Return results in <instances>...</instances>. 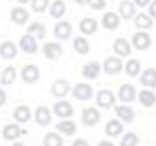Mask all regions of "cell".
I'll list each match as a JSON object with an SVG mask.
<instances>
[{
  "label": "cell",
  "mask_w": 156,
  "mask_h": 146,
  "mask_svg": "<svg viewBox=\"0 0 156 146\" xmlns=\"http://www.w3.org/2000/svg\"><path fill=\"white\" fill-rule=\"evenodd\" d=\"M42 52L46 59L51 61H56L61 57L63 53L62 46L59 42L56 41H48L45 42L42 46Z\"/></svg>",
  "instance_id": "6da1fadb"
},
{
  "label": "cell",
  "mask_w": 156,
  "mask_h": 146,
  "mask_svg": "<svg viewBox=\"0 0 156 146\" xmlns=\"http://www.w3.org/2000/svg\"><path fill=\"white\" fill-rule=\"evenodd\" d=\"M73 97L78 101L90 100L94 95L93 87L88 83H78L73 87L72 90Z\"/></svg>",
  "instance_id": "7a4b0ae2"
},
{
  "label": "cell",
  "mask_w": 156,
  "mask_h": 146,
  "mask_svg": "<svg viewBox=\"0 0 156 146\" xmlns=\"http://www.w3.org/2000/svg\"><path fill=\"white\" fill-rule=\"evenodd\" d=\"M82 124L86 127H95L101 121V112L96 107L89 106L82 110Z\"/></svg>",
  "instance_id": "3957f363"
},
{
  "label": "cell",
  "mask_w": 156,
  "mask_h": 146,
  "mask_svg": "<svg viewBox=\"0 0 156 146\" xmlns=\"http://www.w3.org/2000/svg\"><path fill=\"white\" fill-rule=\"evenodd\" d=\"M20 78L23 83L28 85H33L37 83L40 78V69L34 63H27L23 66L20 71Z\"/></svg>",
  "instance_id": "277c9868"
},
{
  "label": "cell",
  "mask_w": 156,
  "mask_h": 146,
  "mask_svg": "<svg viewBox=\"0 0 156 146\" xmlns=\"http://www.w3.org/2000/svg\"><path fill=\"white\" fill-rule=\"evenodd\" d=\"M116 96L109 89H101L97 92L96 104L101 109H108L115 105Z\"/></svg>",
  "instance_id": "5b68a950"
},
{
  "label": "cell",
  "mask_w": 156,
  "mask_h": 146,
  "mask_svg": "<svg viewBox=\"0 0 156 146\" xmlns=\"http://www.w3.org/2000/svg\"><path fill=\"white\" fill-rule=\"evenodd\" d=\"M53 113L59 119H69L75 113V109L69 101L60 99L53 105Z\"/></svg>",
  "instance_id": "8992f818"
},
{
  "label": "cell",
  "mask_w": 156,
  "mask_h": 146,
  "mask_svg": "<svg viewBox=\"0 0 156 146\" xmlns=\"http://www.w3.org/2000/svg\"><path fill=\"white\" fill-rule=\"evenodd\" d=\"M102 68L104 73L107 75H119L123 69V62L117 56H108L103 61Z\"/></svg>",
  "instance_id": "52a82bcc"
},
{
  "label": "cell",
  "mask_w": 156,
  "mask_h": 146,
  "mask_svg": "<svg viewBox=\"0 0 156 146\" xmlns=\"http://www.w3.org/2000/svg\"><path fill=\"white\" fill-rule=\"evenodd\" d=\"M72 90L70 84L66 79H57L51 85L50 92L56 98H64L69 95V93Z\"/></svg>",
  "instance_id": "ba28073f"
},
{
  "label": "cell",
  "mask_w": 156,
  "mask_h": 146,
  "mask_svg": "<svg viewBox=\"0 0 156 146\" xmlns=\"http://www.w3.org/2000/svg\"><path fill=\"white\" fill-rule=\"evenodd\" d=\"M35 123L40 127H47L52 122L51 110L46 105H39L34 112Z\"/></svg>",
  "instance_id": "9c48e42d"
},
{
  "label": "cell",
  "mask_w": 156,
  "mask_h": 146,
  "mask_svg": "<svg viewBox=\"0 0 156 146\" xmlns=\"http://www.w3.org/2000/svg\"><path fill=\"white\" fill-rule=\"evenodd\" d=\"M19 45H20V50L27 54L36 53L38 51V47H39V45H38V40L33 35L28 34V33L23 35V36L20 37Z\"/></svg>",
  "instance_id": "30bf717a"
},
{
  "label": "cell",
  "mask_w": 156,
  "mask_h": 146,
  "mask_svg": "<svg viewBox=\"0 0 156 146\" xmlns=\"http://www.w3.org/2000/svg\"><path fill=\"white\" fill-rule=\"evenodd\" d=\"M114 113L120 122L126 123V124H131L136 119V112L133 107L125 105V104L114 106Z\"/></svg>",
  "instance_id": "8fae6325"
},
{
  "label": "cell",
  "mask_w": 156,
  "mask_h": 146,
  "mask_svg": "<svg viewBox=\"0 0 156 146\" xmlns=\"http://www.w3.org/2000/svg\"><path fill=\"white\" fill-rule=\"evenodd\" d=\"M53 34L56 39L66 41L69 39L73 34V26L67 20H59L54 25Z\"/></svg>",
  "instance_id": "7c38bea8"
},
{
  "label": "cell",
  "mask_w": 156,
  "mask_h": 146,
  "mask_svg": "<svg viewBox=\"0 0 156 146\" xmlns=\"http://www.w3.org/2000/svg\"><path fill=\"white\" fill-rule=\"evenodd\" d=\"M151 44H152V40L148 33H145V32H137V33H135L132 36V45L139 51L147 50L151 46Z\"/></svg>",
  "instance_id": "4fadbf2b"
},
{
  "label": "cell",
  "mask_w": 156,
  "mask_h": 146,
  "mask_svg": "<svg viewBox=\"0 0 156 146\" xmlns=\"http://www.w3.org/2000/svg\"><path fill=\"white\" fill-rule=\"evenodd\" d=\"M117 98L123 103H131L137 98V90L129 83H125L117 91Z\"/></svg>",
  "instance_id": "5bb4252c"
},
{
  "label": "cell",
  "mask_w": 156,
  "mask_h": 146,
  "mask_svg": "<svg viewBox=\"0 0 156 146\" xmlns=\"http://www.w3.org/2000/svg\"><path fill=\"white\" fill-rule=\"evenodd\" d=\"M101 72V65L99 61L92 60L85 63L82 68V76L87 80H95L99 77Z\"/></svg>",
  "instance_id": "9a60e30c"
},
{
  "label": "cell",
  "mask_w": 156,
  "mask_h": 146,
  "mask_svg": "<svg viewBox=\"0 0 156 146\" xmlns=\"http://www.w3.org/2000/svg\"><path fill=\"white\" fill-rule=\"evenodd\" d=\"M112 49L117 56L126 57L132 53V45L126 38L119 37L114 40Z\"/></svg>",
  "instance_id": "2e32d148"
},
{
  "label": "cell",
  "mask_w": 156,
  "mask_h": 146,
  "mask_svg": "<svg viewBox=\"0 0 156 146\" xmlns=\"http://www.w3.org/2000/svg\"><path fill=\"white\" fill-rule=\"evenodd\" d=\"M30 20V13L25 7L16 6L10 10V20L17 26H23Z\"/></svg>",
  "instance_id": "e0dca14e"
},
{
  "label": "cell",
  "mask_w": 156,
  "mask_h": 146,
  "mask_svg": "<svg viewBox=\"0 0 156 146\" xmlns=\"http://www.w3.org/2000/svg\"><path fill=\"white\" fill-rule=\"evenodd\" d=\"M19 49L16 43L10 40L3 41L0 44V56L5 60H12L16 57Z\"/></svg>",
  "instance_id": "ac0fdd59"
},
{
  "label": "cell",
  "mask_w": 156,
  "mask_h": 146,
  "mask_svg": "<svg viewBox=\"0 0 156 146\" xmlns=\"http://www.w3.org/2000/svg\"><path fill=\"white\" fill-rule=\"evenodd\" d=\"M55 129L59 134H63L66 136L72 137L75 136L78 132V126L73 121L69 119H63L55 125Z\"/></svg>",
  "instance_id": "d6986e66"
},
{
  "label": "cell",
  "mask_w": 156,
  "mask_h": 146,
  "mask_svg": "<svg viewBox=\"0 0 156 146\" xmlns=\"http://www.w3.org/2000/svg\"><path fill=\"white\" fill-rule=\"evenodd\" d=\"M136 4L131 0H122L119 6V17H122L123 20H133L136 16Z\"/></svg>",
  "instance_id": "ffe728a7"
},
{
  "label": "cell",
  "mask_w": 156,
  "mask_h": 146,
  "mask_svg": "<svg viewBox=\"0 0 156 146\" xmlns=\"http://www.w3.org/2000/svg\"><path fill=\"white\" fill-rule=\"evenodd\" d=\"M79 30L85 36L94 35L98 30V22L93 17H84L79 23Z\"/></svg>",
  "instance_id": "44dd1931"
},
{
  "label": "cell",
  "mask_w": 156,
  "mask_h": 146,
  "mask_svg": "<svg viewBox=\"0 0 156 146\" xmlns=\"http://www.w3.org/2000/svg\"><path fill=\"white\" fill-rule=\"evenodd\" d=\"M123 131H125V126L119 119H111L105 125V134L111 138L119 137L123 133Z\"/></svg>",
  "instance_id": "7402d4cb"
},
{
  "label": "cell",
  "mask_w": 156,
  "mask_h": 146,
  "mask_svg": "<svg viewBox=\"0 0 156 146\" xmlns=\"http://www.w3.org/2000/svg\"><path fill=\"white\" fill-rule=\"evenodd\" d=\"M22 128L19 124L12 123V124H7L1 131V135L4 140L6 141H16L22 136Z\"/></svg>",
  "instance_id": "603a6c76"
},
{
  "label": "cell",
  "mask_w": 156,
  "mask_h": 146,
  "mask_svg": "<svg viewBox=\"0 0 156 146\" xmlns=\"http://www.w3.org/2000/svg\"><path fill=\"white\" fill-rule=\"evenodd\" d=\"M119 22H120V17L116 12H114V11H107V12L103 14L101 20V25L106 30L112 31L119 28Z\"/></svg>",
  "instance_id": "cb8c5ba5"
},
{
  "label": "cell",
  "mask_w": 156,
  "mask_h": 146,
  "mask_svg": "<svg viewBox=\"0 0 156 146\" xmlns=\"http://www.w3.org/2000/svg\"><path fill=\"white\" fill-rule=\"evenodd\" d=\"M12 116L14 121L20 124H26L29 122L32 118V112L31 109L26 104H20V105L16 106L13 110Z\"/></svg>",
  "instance_id": "d4e9b609"
},
{
  "label": "cell",
  "mask_w": 156,
  "mask_h": 146,
  "mask_svg": "<svg viewBox=\"0 0 156 146\" xmlns=\"http://www.w3.org/2000/svg\"><path fill=\"white\" fill-rule=\"evenodd\" d=\"M141 85L147 88H155L156 87V69L148 68L141 74L140 77Z\"/></svg>",
  "instance_id": "484cf974"
},
{
  "label": "cell",
  "mask_w": 156,
  "mask_h": 146,
  "mask_svg": "<svg viewBox=\"0 0 156 146\" xmlns=\"http://www.w3.org/2000/svg\"><path fill=\"white\" fill-rule=\"evenodd\" d=\"M137 97L139 99V102L144 107L149 109L152 107L156 103V94L152 90L149 89H144L137 94Z\"/></svg>",
  "instance_id": "4316f807"
},
{
  "label": "cell",
  "mask_w": 156,
  "mask_h": 146,
  "mask_svg": "<svg viewBox=\"0 0 156 146\" xmlns=\"http://www.w3.org/2000/svg\"><path fill=\"white\" fill-rule=\"evenodd\" d=\"M17 76L16 69L13 66H5L0 75V84L2 86H9L16 81Z\"/></svg>",
  "instance_id": "83f0119b"
},
{
  "label": "cell",
  "mask_w": 156,
  "mask_h": 146,
  "mask_svg": "<svg viewBox=\"0 0 156 146\" xmlns=\"http://www.w3.org/2000/svg\"><path fill=\"white\" fill-rule=\"evenodd\" d=\"M49 14L55 20L61 19L66 11V5L63 0H54L49 6Z\"/></svg>",
  "instance_id": "f1b7e54d"
},
{
  "label": "cell",
  "mask_w": 156,
  "mask_h": 146,
  "mask_svg": "<svg viewBox=\"0 0 156 146\" xmlns=\"http://www.w3.org/2000/svg\"><path fill=\"white\" fill-rule=\"evenodd\" d=\"M73 48L76 53L80 55H86L90 51V43L86 37L79 36L73 41Z\"/></svg>",
  "instance_id": "f546056e"
},
{
  "label": "cell",
  "mask_w": 156,
  "mask_h": 146,
  "mask_svg": "<svg viewBox=\"0 0 156 146\" xmlns=\"http://www.w3.org/2000/svg\"><path fill=\"white\" fill-rule=\"evenodd\" d=\"M27 33L33 35L37 40H43L46 37V27L41 22H33L28 26Z\"/></svg>",
  "instance_id": "4dcf8cb0"
},
{
  "label": "cell",
  "mask_w": 156,
  "mask_h": 146,
  "mask_svg": "<svg viewBox=\"0 0 156 146\" xmlns=\"http://www.w3.org/2000/svg\"><path fill=\"white\" fill-rule=\"evenodd\" d=\"M134 24L138 29L141 30H148V29L152 28L153 26V19L149 14L140 12L135 16L134 17Z\"/></svg>",
  "instance_id": "1f68e13d"
},
{
  "label": "cell",
  "mask_w": 156,
  "mask_h": 146,
  "mask_svg": "<svg viewBox=\"0 0 156 146\" xmlns=\"http://www.w3.org/2000/svg\"><path fill=\"white\" fill-rule=\"evenodd\" d=\"M63 138L58 132H48L44 135L43 146H63Z\"/></svg>",
  "instance_id": "d6a6232c"
},
{
  "label": "cell",
  "mask_w": 156,
  "mask_h": 146,
  "mask_svg": "<svg viewBox=\"0 0 156 146\" xmlns=\"http://www.w3.org/2000/svg\"><path fill=\"white\" fill-rule=\"evenodd\" d=\"M141 68H142V66H141V62L139 60L136 59V58H131V59L126 61L125 71L128 76L135 78L141 73Z\"/></svg>",
  "instance_id": "836d02e7"
},
{
  "label": "cell",
  "mask_w": 156,
  "mask_h": 146,
  "mask_svg": "<svg viewBox=\"0 0 156 146\" xmlns=\"http://www.w3.org/2000/svg\"><path fill=\"white\" fill-rule=\"evenodd\" d=\"M140 142L139 137L134 132H126L119 141V146H138Z\"/></svg>",
  "instance_id": "e575fe53"
},
{
  "label": "cell",
  "mask_w": 156,
  "mask_h": 146,
  "mask_svg": "<svg viewBox=\"0 0 156 146\" xmlns=\"http://www.w3.org/2000/svg\"><path fill=\"white\" fill-rule=\"evenodd\" d=\"M30 6L36 13H43L50 6V0H30Z\"/></svg>",
  "instance_id": "d590c367"
},
{
  "label": "cell",
  "mask_w": 156,
  "mask_h": 146,
  "mask_svg": "<svg viewBox=\"0 0 156 146\" xmlns=\"http://www.w3.org/2000/svg\"><path fill=\"white\" fill-rule=\"evenodd\" d=\"M91 9L98 11V10H102L106 7V0H89L88 1V4Z\"/></svg>",
  "instance_id": "8d00e7d4"
},
{
  "label": "cell",
  "mask_w": 156,
  "mask_h": 146,
  "mask_svg": "<svg viewBox=\"0 0 156 146\" xmlns=\"http://www.w3.org/2000/svg\"><path fill=\"white\" fill-rule=\"evenodd\" d=\"M148 13L152 19H156V0H152L148 4Z\"/></svg>",
  "instance_id": "74e56055"
},
{
  "label": "cell",
  "mask_w": 156,
  "mask_h": 146,
  "mask_svg": "<svg viewBox=\"0 0 156 146\" xmlns=\"http://www.w3.org/2000/svg\"><path fill=\"white\" fill-rule=\"evenodd\" d=\"M72 146H91L90 143L84 138H76L73 141Z\"/></svg>",
  "instance_id": "f35d334b"
},
{
  "label": "cell",
  "mask_w": 156,
  "mask_h": 146,
  "mask_svg": "<svg viewBox=\"0 0 156 146\" xmlns=\"http://www.w3.org/2000/svg\"><path fill=\"white\" fill-rule=\"evenodd\" d=\"M7 100V94L5 92V90L2 88H0V107L3 106L5 103H6Z\"/></svg>",
  "instance_id": "ab89813d"
},
{
  "label": "cell",
  "mask_w": 156,
  "mask_h": 146,
  "mask_svg": "<svg viewBox=\"0 0 156 146\" xmlns=\"http://www.w3.org/2000/svg\"><path fill=\"white\" fill-rule=\"evenodd\" d=\"M152 0H134V3L136 5H138V6H140V7H145Z\"/></svg>",
  "instance_id": "60d3db41"
},
{
  "label": "cell",
  "mask_w": 156,
  "mask_h": 146,
  "mask_svg": "<svg viewBox=\"0 0 156 146\" xmlns=\"http://www.w3.org/2000/svg\"><path fill=\"white\" fill-rule=\"evenodd\" d=\"M97 146H115V144H114L113 142L109 141V140H101V141L98 142V144H97Z\"/></svg>",
  "instance_id": "b9f144b4"
},
{
  "label": "cell",
  "mask_w": 156,
  "mask_h": 146,
  "mask_svg": "<svg viewBox=\"0 0 156 146\" xmlns=\"http://www.w3.org/2000/svg\"><path fill=\"white\" fill-rule=\"evenodd\" d=\"M89 0H75V2L79 5H87Z\"/></svg>",
  "instance_id": "7bdbcfd3"
},
{
  "label": "cell",
  "mask_w": 156,
  "mask_h": 146,
  "mask_svg": "<svg viewBox=\"0 0 156 146\" xmlns=\"http://www.w3.org/2000/svg\"><path fill=\"white\" fill-rule=\"evenodd\" d=\"M16 2H19L20 4H23V5H25V4H27L30 2V0H16Z\"/></svg>",
  "instance_id": "ee69618b"
},
{
  "label": "cell",
  "mask_w": 156,
  "mask_h": 146,
  "mask_svg": "<svg viewBox=\"0 0 156 146\" xmlns=\"http://www.w3.org/2000/svg\"><path fill=\"white\" fill-rule=\"evenodd\" d=\"M12 146H26V145L22 142H14L12 144Z\"/></svg>",
  "instance_id": "f6af8a7d"
}]
</instances>
